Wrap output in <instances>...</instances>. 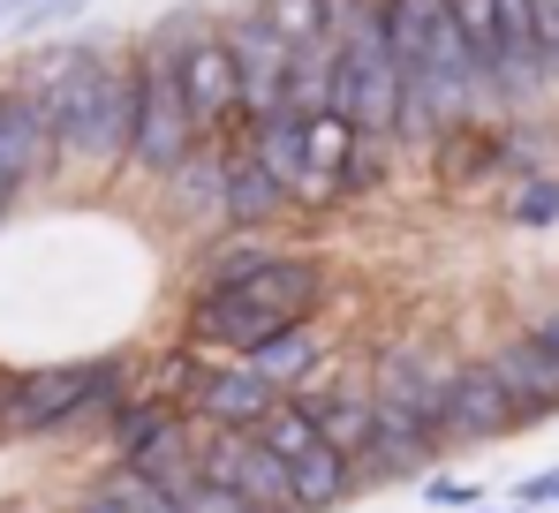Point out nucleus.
<instances>
[{
    "mask_svg": "<svg viewBox=\"0 0 559 513\" xmlns=\"http://www.w3.org/2000/svg\"><path fill=\"white\" fill-rule=\"evenodd\" d=\"M325 295H333V279H325L318 256L265 250L258 235H235L197 272L182 333L197 347H219V355H258L265 341L295 333V325H318Z\"/></svg>",
    "mask_w": 559,
    "mask_h": 513,
    "instance_id": "obj_1",
    "label": "nucleus"
},
{
    "mask_svg": "<svg viewBox=\"0 0 559 513\" xmlns=\"http://www.w3.org/2000/svg\"><path fill=\"white\" fill-rule=\"evenodd\" d=\"M15 76L53 114L61 174H121L136 136V46L114 38H61L15 61Z\"/></svg>",
    "mask_w": 559,
    "mask_h": 513,
    "instance_id": "obj_2",
    "label": "nucleus"
},
{
    "mask_svg": "<svg viewBox=\"0 0 559 513\" xmlns=\"http://www.w3.org/2000/svg\"><path fill=\"white\" fill-rule=\"evenodd\" d=\"M393 53H401V152H439L491 121L484 76L468 61V38L447 0H385Z\"/></svg>",
    "mask_w": 559,
    "mask_h": 513,
    "instance_id": "obj_3",
    "label": "nucleus"
},
{
    "mask_svg": "<svg viewBox=\"0 0 559 513\" xmlns=\"http://www.w3.org/2000/svg\"><path fill=\"white\" fill-rule=\"evenodd\" d=\"M197 144H212V136H204V121H197V106H189L175 23L159 15V23L136 38V136H129V174L167 181Z\"/></svg>",
    "mask_w": 559,
    "mask_h": 513,
    "instance_id": "obj_4",
    "label": "nucleus"
},
{
    "mask_svg": "<svg viewBox=\"0 0 559 513\" xmlns=\"http://www.w3.org/2000/svg\"><path fill=\"white\" fill-rule=\"evenodd\" d=\"M333 114L356 121L371 144L401 152V53L385 0H348L341 23V69H333Z\"/></svg>",
    "mask_w": 559,
    "mask_h": 513,
    "instance_id": "obj_5",
    "label": "nucleus"
},
{
    "mask_svg": "<svg viewBox=\"0 0 559 513\" xmlns=\"http://www.w3.org/2000/svg\"><path fill=\"white\" fill-rule=\"evenodd\" d=\"M159 393L182 401L204 430H258L287 401L250 355H219V347H197V341L167 355V385Z\"/></svg>",
    "mask_w": 559,
    "mask_h": 513,
    "instance_id": "obj_6",
    "label": "nucleus"
},
{
    "mask_svg": "<svg viewBox=\"0 0 559 513\" xmlns=\"http://www.w3.org/2000/svg\"><path fill=\"white\" fill-rule=\"evenodd\" d=\"M129 401V362L92 355V362H46V370H15L8 393V438H46L84 416H114Z\"/></svg>",
    "mask_w": 559,
    "mask_h": 513,
    "instance_id": "obj_7",
    "label": "nucleus"
},
{
    "mask_svg": "<svg viewBox=\"0 0 559 513\" xmlns=\"http://www.w3.org/2000/svg\"><path fill=\"white\" fill-rule=\"evenodd\" d=\"M167 23H175V46H182V84H189V106H197L204 136L242 129V69H235L227 23L204 15V8H175Z\"/></svg>",
    "mask_w": 559,
    "mask_h": 513,
    "instance_id": "obj_8",
    "label": "nucleus"
},
{
    "mask_svg": "<svg viewBox=\"0 0 559 513\" xmlns=\"http://www.w3.org/2000/svg\"><path fill=\"white\" fill-rule=\"evenodd\" d=\"M258 430L273 438V453L287 461L302 513H333L341 499H348V491H356V476H364V468H356V461H348V453H341L325 430L310 423V408H302L295 393H287V401H280V408H273V416H265Z\"/></svg>",
    "mask_w": 559,
    "mask_h": 513,
    "instance_id": "obj_9",
    "label": "nucleus"
},
{
    "mask_svg": "<svg viewBox=\"0 0 559 513\" xmlns=\"http://www.w3.org/2000/svg\"><path fill=\"white\" fill-rule=\"evenodd\" d=\"M227 23V46H235V69H242V129L250 121H265L287 106V69H295V46H287V31H280L273 0H242L235 15H219Z\"/></svg>",
    "mask_w": 559,
    "mask_h": 513,
    "instance_id": "obj_10",
    "label": "nucleus"
},
{
    "mask_svg": "<svg viewBox=\"0 0 559 513\" xmlns=\"http://www.w3.org/2000/svg\"><path fill=\"white\" fill-rule=\"evenodd\" d=\"M204 476L227 484L250 513H302L295 476H287V461L273 453L265 430H204Z\"/></svg>",
    "mask_w": 559,
    "mask_h": 513,
    "instance_id": "obj_11",
    "label": "nucleus"
},
{
    "mask_svg": "<svg viewBox=\"0 0 559 513\" xmlns=\"http://www.w3.org/2000/svg\"><path fill=\"white\" fill-rule=\"evenodd\" d=\"M53 174H61V159H53V114H46V98L23 76H0V196L15 204L23 189H38Z\"/></svg>",
    "mask_w": 559,
    "mask_h": 513,
    "instance_id": "obj_12",
    "label": "nucleus"
},
{
    "mask_svg": "<svg viewBox=\"0 0 559 513\" xmlns=\"http://www.w3.org/2000/svg\"><path fill=\"white\" fill-rule=\"evenodd\" d=\"M250 136H258V159L280 174V189L295 196V212L310 204V212H325L333 204V181L318 167V114H302V106H280L265 121H250Z\"/></svg>",
    "mask_w": 559,
    "mask_h": 513,
    "instance_id": "obj_13",
    "label": "nucleus"
},
{
    "mask_svg": "<svg viewBox=\"0 0 559 513\" xmlns=\"http://www.w3.org/2000/svg\"><path fill=\"white\" fill-rule=\"evenodd\" d=\"M514 423H522V408H514V393L499 385L491 355L447 370V445H484V438H507Z\"/></svg>",
    "mask_w": 559,
    "mask_h": 513,
    "instance_id": "obj_14",
    "label": "nucleus"
},
{
    "mask_svg": "<svg viewBox=\"0 0 559 513\" xmlns=\"http://www.w3.org/2000/svg\"><path fill=\"white\" fill-rule=\"evenodd\" d=\"M219 152H227V235H265L273 219L295 212V196L280 189V174L258 159V136L250 129H227Z\"/></svg>",
    "mask_w": 559,
    "mask_h": 513,
    "instance_id": "obj_15",
    "label": "nucleus"
},
{
    "mask_svg": "<svg viewBox=\"0 0 559 513\" xmlns=\"http://www.w3.org/2000/svg\"><path fill=\"white\" fill-rule=\"evenodd\" d=\"M371 401H378V408H401V416H416V423H431L439 438H447V370H431L424 347L393 341L385 355H378Z\"/></svg>",
    "mask_w": 559,
    "mask_h": 513,
    "instance_id": "obj_16",
    "label": "nucleus"
},
{
    "mask_svg": "<svg viewBox=\"0 0 559 513\" xmlns=\"http://www.w3.org/2000/svg\"><path fill=\"white\" fill-rule=\"evenodd\" d=\"M491 370H499V385L514 393L522 423L559 416V362H552V347L537 341L530 325H522V333H507V341H491Z\"/></svg>",
    "mask_w": 559,
    "mask_h": 513,
    "instance_id": "obj_17",
    "label": "nucleus"
},
{
    "mask_svg": "<svg viewBox=\"0 0 559 513\" xmlns=\"http://www.w3.org/2000/svg\"><path fill=\"white\" fill-rule=\"evenodd\" d=\"M159 189H167V204H175L182 227H197V235H227V152H219V136L197 144Z\"/></svg>",
    "mask_w": 559,
    "mask_h": 513,
    "instance_id": "obj_18",
    "label": "nucleus"
},
{
    "mask_svg": "<svg viewBox=\"0 0 559 513\" xmlns=\"http://www.w3.org/2000/svg\"><path fill=\"white\" fill-rule=\"evenodd\" d=\"M295 401L310 408V423L325 430L356 468L371 453V430H378V408H371V385H295Z\"/></svg>",
    "mask_w": 559,
    "mask_h": 513,
    "instance_id": "obj_19",
    "label": "nucleus"
},
{
    "mask_svg": "<svg viewBox=\"0 0 559 513\" xmlns=\"http://www.w3.org/2000/svg\"><path fill=\"white\" fill-rule=\"evenodd\" d=\"M454 8V23H462L468 38V61H476V76H484V106H491V121H507V53H499V0H447Z\"/></svg>",
    "mask_w": 559,
    "mask_h": 513,
    "instance_id": "obj_20",
    "label": "nucleus"
},
{
    "mask_svg": "<svg viewBox=\"0 0 559 513\" xmlns=\"http://www.w3.org/2000/svg\"><path fill=\"white\" fill-rule=\"evenodd\" d=\"M69 513H182V506H175V499H167V491H159L144 468L114 461V468H106V476H98V484H92V491H84Z\"/></svg>",
    "mask_w": 559,
    "mask_h": 513,
    "instance_id": "obj_21",
    "label": "nucleus"
},
{
    "mask_svg": "<svg viewBox=\"0 0 559 513\" xmlns=\"http://www.w3.org/2000/svg\"><path fill=\"white\" fill-rule=\"evenodd\" d=\"M265 378H273L280 393H295V385H310V370L325 362V341H318V325H295V333H280V341H265L258 355H250Z\"/></svg>",
    "mask_w": 559,
    "mask_h": 513,
    "instance_id": "obj_22",
    "label": "nucleus"
},
{
    "mask_svg": "<svg viewBox=\"0 0 559 513\" xmlns=\"http://www.w3.org/2000/svg\"><path fill=\"white\" fill-rule=\"evenodd\" d=\"M507 219H514V227H559V174H530V181L514 189Z\"/></svg>",
    "mask_w": 559,
    "mask_h": 513,
    "instance_id": "obj_23",
    "label": "nucleus"
},
{
    "mask_svg": "<svg viewBox=\"0 0 559 513\" xmlns=\"http://www.w3.org/2000/svg\"><path fill=\"white\" fill-rule=\"evenodd\" d=\"M92 0H31V8H15L8 23L23 31V38H38V31H53V23H69V15H84Z\"/></svg>",
    "mask_w": 559,
    "mask_h": 513,
    "instance_id": "obj_24",
    "label": "nucleus"
},
{
    "mask_svg": "<svg viewBox=\"0 0 559 513\" xmlns=\"http://www.w3.org/2000/svg\"><path fill=\"white\" fill-rule=\"evenodd\" d=\"M175 506H182V513H250L242 499H235V491H227V484H212V476H197V484H189Z\"/></svg>",
    "mask_w": 559,
    "mask_h": 513,
    "instance_id": "obj_25",
    "label": "nucleus"
},
{
    "mask_svg": "<svg viewBox=\"0 0 559 513\" xmlns=\"http://www.w3.org/2000/svg\"><path fill=\"white\" fill-rule=\"evenodd\" d=\"M530 15H537V53H545V76L559 98V0H530Z\"/></svg>",
    "mask_w": 559,
    "mask_h": 513,
    "instance_id": "obj_26",
    "label": "nucleus"
},
{
    "mask_svg": "<svg viewBox=\"0 0 559 513\" xmlns=\"http://www.w3.org/2000/svg\"><path fill=\"white\" fill-rule=\"evenodd\" d=\"M424 499H431V506H468L476 491H468V484H454V476H431V484H424Z\"/></svg>",
    "mask_w": 559,
    "mask_h": 513,
    "instance_id": "obj_27",
    "label": "nucleus"
},
{
    "mask_svg": "<svg viewBox=\"0 0 559 513\" xmlns=\"http://www.w3.org/2000/svg\"><path fill=\"white\" fill-rule=\"evenodd\" d=\"M530 333L552 347V362H559V310H537V318H530Z\"/></svg>",
    "mask_w": 559,
    "mask_h": 513,
    "instance_id": "obj_28",
    "label": "nucleus"
},
{
    "mask_svg": "<svg viewBox=\"0 0 559 513\" xmlns=\"http://www.w3.org/2000/svg\"><path fill=\"white\" fill-rule=\"evenodd\" d=\"M522 499H552V506H559V476H530V484H522Z\"/></svg>",
    "mask_w": 559,
    "mask_h": 513,
    "instance_id": "obj_29",
    "label": "nucleus"
},
{
    "mask_svg": "<svg viewBox=\"0 0 559 513\" xmlns=\"http://www.w3.org/2000/svg\"><path fill=\"white\" fill-rule=\"evenodd\" d=\"M8 393H15V370H0V438H8Z\"/></svg>",
    "mask_w": 559,
    "mask_h": 513,
    "instance_id": "obj_30",
    "label": "nucleus"
},
{
    "mask_svg": "<svg viewBox=\"0 0 559 513\" xmlns=\"http://www.w3.org/2000/svg\"><path fill=\"white\" fill-rule=\"evenodd\" d=\"M476 513H507V506H476Z\"/></svg>",
    "mask_w": 559,
    "mask_h": 513,
    "instance_id": "obj_31",
    "label": "nucleus"
},
{
    "mask_svg": "<svg viewBox=\"0 0 559 513\" xmlns=\"http://www.w3.org/2000/svg\"><path fill=\"white\" fill-rule=\"evenodd\" d=\"M0 23H8V15H0Z\"/></svg>",
    "mask_w": 559,
    "mask_h": 513,
    "instance_id": "obj_32",
    "label": "nucleus"
}]
</instances>
